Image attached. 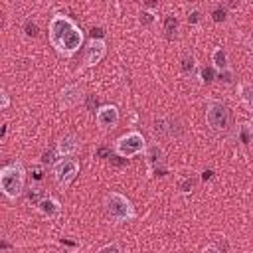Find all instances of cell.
<instances>
[{"mask_svg": "<svg viewBox=\"0 0 253 253\" xmlns=\"http://www.w3.org/2000/svg\"><path fill=\"white\" fill-rule=\"evenodd\" d=\"M47 34H49V43L63 57H71L83 43V32L69 16L63 14H53V18L49 20Z\"/></svg>", "mask_w": 253, "mask_h": 253, "instance_id": "1", "label": "cell"}, {"mask_svg": "<svg viewBox=\"0 0 253 253\" xmlns=\"http://www.w3.org/2000/svg\"><path fill=\"white\" fill-rule=\"evenodd\" d=\"M24 184H26V170L20 160L10 162L0 170V188L8 200H16L24 192Z\"/></svg>", "mask_w": 253, "mask_h": 253, "instance_id": "2", "label": "cell"}, {"mask_svg": "<svg viewBox=\"0 0 253 253\" xmlns=\"http://www.w3.org/2000/svg\"><path fill=\"white\" fill-rule=\"evenodd\" d=\"M103 208H105V213L115 223H123V221L134 219V215H136L132 202L126 196L119 194V192H109L105 196V200H103Z\"/></svg>", "mask_w": 253, "mask_h": 253, "instance_id": "3", "label": "cell"}, {"mask_svg": "<svg viewBox=\"0 0 253 253\" xmlns=\"http://www.w3.org/2000/svg\"><path fill=\"white\" fill-rule=\"evenodd\" d=\"M146 146L148 144H146L144 136L140 132H136V130H130V132H126V134L117 138L113 150L121 158H132V156H136L140 152H146Z\"/></svg>", "mask_w": 253, "mask_h": 253, "instance_id": "4", "label": "cell"}, {"mask_svg": "<svg viewBox=\"0 0 253 253\" xmlns=\"http://www.w3.org/2000/svg\"><path fill=\"white\" fill-rule=\"evenodd\" d=\"M206 121H208V125L213 130H227L229 121H231V113H229L225 103H221V101H208Z\"/></svg>", "mask_w": 253, "mask_h": 253, "instance_id": "5", "label": "cell"}, {"mask_svg": "<svg viewBox=\"0 0 253 253\" xmlns=\"http://www.w3.org/2000/svg\"><path fill=\"white\" fill-rule=\"evenodd\" d=\"M77 174H79V162L73 158L63 156L53 164V178H55L57 186H61V188H67Z\"/></svg>", "mask_w": 253, "mask_h": 253, "instance_id": "6", "label": "cell"}, {"mask_svg": "<svg viewBox=\"0 0 253 253\" xmlns=\"http://www.w3.org/2000/svg\"><path fill=\"white\" fill-rule=\"evenodd\" d=\"M105 51H107V43H105V40H91V42L87 43V47H85V55H83L85 65H87V67L97 65V63L103 59Z\"/></svg>", "mask_w": 253, "mask_h": 253, "instance_id": "7", "label": "cell"}, {"mask_svg": "<svg viewBox=\"0 0 253 253\" xmlns=\"http://www.w3.org/2000/svg\"><path fill=\"white\" fill-rule=\"evenodd\" d=\"M95 119L101 128H113L119 123V109L115 105H103L101 109H97Z\"/></svg>", "mask_w": 253, "mask_h": 253, "instance_id": "8", "label": "cell"}, {"mask_svg": "<svg viewBox=\"0 0 253 253\" xmlns=\"http://www.w3.org/2000/svg\"><path fill=\"white\" fill-rule=\"evenodd\" d=\"M81 97H83V91H81L79 85H67V87H63L61 93H59V105H61L63 109H69V107L77 105V103L81 101Z\"/></svg>", "mask_w": 253, "mask_h": 253, "instance_id": "9", "label": "cell"}, {"mask_svg": "<svg viewBox=\"0 0 253 253\" xmlns=\"http://www.w3.org/2000/svg\"><path fill=\"white\" fill-rule=\"evenodd\" d=\"M154 132L164 134V136H176L180 132V128H178V123L172 117H160V119L154 121Z\"/></svg>", "mask_w": 253, "mask_h": 253, "instance_id": "10", "label": "cell"}, {"mask_svg": "<svg viewBox=\"0 0 253 253\" xmlns=\"http://www.w3.org/2000/svg\"><path fill=\"white\" fill-rule=\"evenodd\" d=\"M36 208H38V211H40L43 217H47V219H53V217H57V215L61 213L59 202H57L55 198H49V196H45Z\"/></svg>", "mask_w": 253, "mask_h": 253, "instance_id": "11", "label": "cell"}, {"mask_svg": "<svg viewBox=\"0 0 253 253\" xmlns=\"http://www.w3.org/2000/svg\"><path fill=\"white\" fill-rule=\"evenodd\" d=\"M79 148V142H77V138L73 136V134H67V136H63L59 142H57V154L63 158V156H71L75 150Z\"/></svg>", "mask_w": 253, "mask_h": 253, "instance_id": "12", "label": "cell"}, {"mask_svg": "<svg viewBox=\"0 0 253 253\" xmlns=\"http://www.w3.org/2000/svg\"><path fill=\"white\" fill-rule=\"evenodd\" d=\"M211 63H213V67H215L219 73H223V71H229L227 53H225V49H223V47H215V49L211 51Z\"/></svg>", "mask_w": 253, "mask_h": 253, "instance_id": "13", "label": "cell"}, {"mask_svg": "<svg viewBox=\"0 0 253 253\" xmlns=\"http://www.w3.org/2000/svg\"><path fill=\"white\" fill-rule=\"evenodd\" d=\"M146 158H148V164L152 170H158V164H162V150L158 148V144H150L146 146Z\"/></svg>", "mask_w": 253, "mask_h": 253, "instance_id": "14", "label": "cell"}, {"mask_svg": "<svg viewBox=\"0 0 253 253\" xmlns=\"http://www.w3.org/2000/svg\"><path fill=\"white\" fill-rule=\"evenodd\" d=\"M239 99L249 111H253V85L251 83H241L239 85Z\"/></svg>", "mask_w": 253, "mask_h": 253, "instance_id": "15", "label": "cell"}, {"mask_svg": "<svg viewBox=\"0 0 253 253\" xmlns=\"http://www.w3.org/2000/svg\"><path fill=\"white\" fill-rule=\"evenodd\" d=\"M164 32H166V36H168L170 40L176 38V34H178V18H176L174 14L166 16V20H164Z\"/></svg>", "mask_w": 253, "mask_h": 253, "instance_id": "16", "label": "cell"}, {"mask_svg": "<svg viewBox=\"0 0 253 253\" xmlns=\"http://www.w3.org/2000/svg\"><path fill=\"white\" fill-rule=\"evenodd\" d=\"M26 198H28V202H30V204L38 206V204H40V202H42V200L45 198V194H43L42 186H30V190H28Z\"/></svg>", "mask_w": 253, "mask_h": 253, "instance_id": "17", "label": "cell"}, {"mask_svg": "<svg viewBox=\"0 0 253 253\" xmlns=\"http://www.w3.org/2000/svg\"><path fill=\"white\" fill-rule=\"evenodd\" d=\"M180 67H182V71H184L186 75H192V73L196 71V59H194V55L184 53L182 59H180Z\"/></svg>", "mask_w": 253, "mask_h": 253, "instance_id": "18", "label": "cell"}, {"mask_svg": "<svg viewBox=\"0 0 253 253\" xmlns=\"http://www.w3.org/2000/svg\"><path fill=\"white\" fill-rule=\"evenodd\" d=\"M138 20H140L142 26H150V24H154L156 16H154V12H150V10H142V12L138 14Z\"/></svg>", "mask_w": 253, "mask_h": 253, "instance_id": "19", "label": "cell"}, {"mask_svg": "<svg viewBox=\"0 0 253 253\" xmlns=\"http://www.w3.org/2000/svg\"><path fill=\"white\" fill-rule=\"evenodd\" d=\"M24 34H26L28 38H36V36H38V26H36V22L28 20L26 26H24Z\"/></svg>", "mask_w": 253, "mask_h": 253, "instance_id": "20", "label": "cell"}, {"mask_svg": "<svg viewBox=\"0 0 253 253\" xmlns=\"http://www.w3.org/2000/svg\"><path fill=\"white\" fill-rule=\"evenodd\" d=\"M192 188H194V180H192V178H184V180L178 184V190H180L182 194H190Z\"/></svg>", "mask_w": 253, "mask_h": 253, "instance_id": "21", "label": "cell"}, {"mask_svg": "<svg viewBox=\"0 0 253 253\" xmlns=\"http://www.w3.org/2000/svg\"><path fill=\"white\" fill-rule=\"evenodd\" d=\"M97 253H123V251H121V245L113 241V243H107V245H103V247H101Z\"/></svg>", "mask_w": 253, "mask_h": 253, "instance_id": "22", "label": "cell"}, {"mask_svg": "<svg viewBox=\"0 0 253 253\" xmlns=\"http://www.w3.org/2000/svg\"><path fill=\"white\" fill-rule=\"evenodd\" d=\"M225 14H227V12H225V8L217 6V8L211 12V20H213V22H223V20H225Z\"/></svg>", "mask_w": 253, "mask_h": 253, "instance_id": "23", "label": "cell"}, {"mask_svg": "<svg viewBox=\"0 0 253 253\" xmlns=\"http://www.w3.org/2000/svg\"><path fill=\"white\" fill-rule=\"evenodd\" d=\"M200 18H202V12H200V10H190V14H188V22H190L192 26H196V24L200 22Z\"/></svg>", "mask_w": 253, "mask_h": 253, "instance_id": "24", "label": "cell"}, {"mask_svg": "<svg viewBox=\"0 0 253 253\" xmlns=\"http://www.w3.org/2000/svg\"><path fill=\"white\" fill-rule=\"evenodd\" d=\"M32 176H34V180H42V176H43V164H36L32 168Z\"/></svg>", "mask_w": 253, "mask_h": 253, "instance_id": "25", "label": "cell"}, {"mask_svg": "<svg viewBox=\"0 0 253 253\" xmlns=\"http://www.w3.org/2000/svg\"><path fill=\"white\" fill-rule=\"evenodd\" d=\"M202 79L204 81H211L213 79V69L211 67H204L202 69Z\"/></svg>", "mask_w": 253, "mask_h": 253, "instance_id": "26", "label": "cell"}, {"mask_svg": "<svg viewBox=\"0 0 253 253\" xmlns=\"http://www.w3.org/2000/svg\"><path fill=\"white\" fill-rule=\"evenodd\" d=\"M0 97H2V105H0V107H2V109H6V107L10 105V99H8V93H6V91H2V93H0Z\"/></svg>", "mask_w": 253, "mask_h": 253, "instance_id": "27", "label": "cell"}, {"mask_svg": "<svg viewBox=\"0 0 253 253\" xmlns=\"http://www.w3.org/2000/svg\"><path fill=\"white\" fill-rule=\"evenodd\" d=\"M204 253H219V249H217L215 245H210V247H208V249H206Z\"/></svg>", "mask_w": 253, "mask_h": 253, "instance_id": "28", "label": "cell"}]
</instances>
